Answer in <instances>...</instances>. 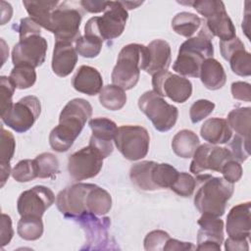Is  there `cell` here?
Here are the masks:
<instances>
[{
	"instance_id": "obj_1",
	"label": "cell",
	"mask_w": 251,
	"mask_h": 251,
	"mask_svg": "<svg viewBox=\"0 0 251 251\" xmlns=\"http://www.w3.org/2000/svg\"><path fill=\"white\" fill-rule=\"evenodd\" d=\"M92 115V106L82 98L69 101L59 116V125L49 134V143L53 150L66 152L80 134L86 121Z\"/></svg>"
},
{
	"instance_id": "obj_2",
	"label": "cell",
	"mask_w": 251,
	"mask_h": 251,
	"mask_svg": "<svg viewBox=\"0 0 251 251\" xmlns=\"http://www.w3.org/2000/svg\"><path fill=\"white\" fill-rule=\"evenodd\" d=\"M200 186L194 196V206L201 214L222 217L226 208L227 201L231 198L234 187L224 177L211 175H197Z\"/></svg>"
},
{
	"instance_id": "obj_3",
	"label": "cell",
	"mask_w": 251,
	"mask_h": 251,
	"mask_svg": "<svg viewBox=\"0 0 251 251\" xmlns=\"http://www.w3.org/2000/svg\"><path fill=\"white\" fill-rule=\"evenodd\" d=\"M213 36L208 31L205 24L197 36L186 39L178 49V55L173 65L175 72L184 76L198 77L202 63L213 58Z\"/></svg>"
},
{
	"instance_id": "obj_4",
	"label": "cell",
	"mask_w": 251,
	"mask_h": 251,
	"mask_svg": "<svg viewBox=\"0 0 251 251\" xmlns=\"http://www.w3.org/2000/svg\"><path fill=\"white\" fill-rule=\"evenodd\" d=\"M147 64V46L130 43L122 48L118 55L117 64L112 72L113 84L128 90L139 80L140 70Z\"/></svg>"
},
{
	"instance_id": "obj_5",
	"label": "cell",
	"mask_w": 251,
	"mask_h": 251,
	"mask_svg": "<svg viewBox=\"0 0 251 251\" xmlns=\"http://www.w3.org/2000/svg\"><path fill=\"white\" fill-rule=\"evenodd\" d=\"M128 14L122 1H109V5L101 17L89 19L84 26V34L111 40L124 32Z\"/></svg>"
},
{
	"instance_id": "obj_6",
	"label": "cell",
	"mask_w": 251,
	"mask_h": 251,
	"mask_svg": "<svg viewBox=\"0 0 251 251\" xmlns=\"http://www.w3.org/2000/svg\"><path fill=\"white\" fill-rule=\"evenodd\" d=\"M138 107L152 122L158 131L166 132L170 130L175 126L177 121V108L169 104L154 90L146 91L139 97Z\"/></svg>"
},
{
	"instance_id": "obj_7",
	"label": "cell",
	"mask_w": 251,
	"mask_h": 251,
	"mask_svg": "<svg viewBox=\"0 0 251 251\" xmlns=\"http://www.w3.org/2000/svg\"><path fill=\"white\" fill-rule=\"evenodd\" d=\"M81 19V12L72 3L60 2L51 15L48 30L54 33L56 41L73 43L80 36Z\"/></svg>"
},
{
	"instance_id": "obj_8",
	"label": "cell",
	"mask_w": 251,
	"mask_h": 251,
	"mask_svg": "<svg viewBox=\"0 0 251 251\" xmlns=\"http://www.w3.org/2000/svg\"><path fill=\"white\" fill-rule=\"evenodd\" d=\"M114 141L118 150L126 159L137 161L147 155L150 136L143 126L127 125L118 127Z\"/></svg>"
},
{
	"instance_id": "obj_9",
	"label": "cell",
	"mask_w": 251,
	"mask_h": 251,
	"mask_svg": "<svg viewBox=\"0 0 251 251\" xmlns=\"http://www.w3.org/2000/svg\"><path fill=\"white\" fill-rule=\"evenodd\" d=\"M41 113L40 100L33 95L21 98L8 111L1 115L2 122L16 132L27 131L37 121Z\"/></svg>"
},
{
	"instance_id": "obj_10",
	"label": "cell",
	"mask_w": 251,
	"mask_h": 251,
	"mask_svg": "<svg viewBox=\"0 0 251 251\" xmlns=\"http://www.w3.org/2000/svg\"><path fill=\"white\" fill-rule=\"evenodd\" d=\"M103 156L88 145L73 153L68 160L70 176L76 181L96 176L103 166Z\"/></svg>"
},
{
	"instance_id": "obj_11",
	"label": "cell",
	"mask_w": 251,
	"mask_h": 251,
	"mask_svg": "<svg viewBox=\"0 0 251 251\" xmlns=\"http://www.w3.org/2000/svg\"><path fill=\"white\" fill-rule=\"evenodd\" d=\"M153 90L162 97L167 96L176 103H183L192 94V83L189 79L168 71L152 75Z\"/></svg>"
},
{
	"instance_id": "obj_12",
	"label": "cell",
	"mask_w": 251,
	"mask_h": 251,
	"mask_svg": "<svg viewBox=\"0 0 251 251\" xmlns=\"http://www.w3.org/2000/svg\"><path fill=\"white\" fill-rule=\"evenodd\" d=\"M47 48V41L41 35L20 39L12 50V62L14 66H28L35 69L44 63Z\"/></svg>"
},
{
	"instance_id": "obj_13",
	"label": "cell",
	"mask_w": 251,
	"mask_h": 251,
	"mask_svg": "<svg viewBox=\"0 0 251 251\" xmlns=\"http://www.w3.org/2000/svg\"><path fill=\"white\" fill-rule=\"evenodd\" d=\"M192 157L193 160L190 164V172L196 176L206 171L221 173L223 166L227 161L233 159L229 149L210 143L199 145Z\"/></svg>"
},
{
	"instance_id": "obj_14",
	"label": "cell",
	"mask_w": 251,
	"mask_h": 251,
	"mask_svg": "<svg viewBox=\"0 0 251 251\" xmlns=\"http://www.w3.org/2000/svg\"><path fill=\"white\" fill-rule=\"evenodd\" d=\"M93 183H75L61 190L56 198L58 210L70 219H76L86 211V197Z\"/></svg>"
},
{
	"instance_id": "obj_15",
	"label": "cell",
	"mask_w": 251,
	"mask_h": 251,
	"mask_svg": "<svg viewBox=\"0 0 251 251\" xmlns=\"http://www.w3.org/2000/svg\"><path fill=\"white\" fill-rule=\"evenodd\" d=\"M53 191L43 185H36L21 193L17 208L21 217L34 216L42 218L44 212L54 203Z\"/></svg>"
},
{
	"instance_id": "obj_16",
	"label": "cell",
	"mask_w": 251,
	"mask_h": 251,
	"mask_svg": "<svg viewBox=\"0 0 251 251\" xmlns=\"http://www.w3.org/2000/svg\"><path fill=\"white\" fill-rule=\"evenodd\" d=\"M200 226L197 233V250L221 251L224 240V222L220 217L202 214L198 220Z\"/></svg>"
},
{
	"instance_id": "obj_17",
	"label": "cell",
	"mask_w": 251,
	"mask_h": 251,
	"mask_svg": "<svg viewBox=\"0 0 251 251\" xmlns=\"http://www.w3.org/2000/svg\"><path fill=\"white\" fill-rule=\"evenodd\" d=\"M75 220H76L85 230L88 245L83 248L107 249L105 244L109 242L108 228L110 226V219L108 217L100 219L92 213L85 212Z\"/></svg>"
},
{
	"instance_id": "obj_18",
	"label": "cell",
	"mask_w": 251,
	"mask_h": 251,
	"mask_svg": "<svg viewBox=\"0 0 251 251\" xmlns=\"http://www.w3.org/2000/svg\"><path fill=\"white\" fill-rule=\"evenodd\" d=\"M88 125L92 130L88 145L94 147L104 159L107 158L114 149L112 140L118 130L116 123L107 118H95L90 120Z\"/></svg>"
},
{
	"instance_id": "obj_19",
	"label": "cell",
	"mask_w": 251,
	"mask_h": 251,
	"mask_svg": "<svg viewBox=\"0 0 251 251\" xmlns=\"http://www.w3.org/2000/svg\"><path fill=\"white\" fill-rule=\"evenodd\" d=\"M251 203H240L230 209L226 217V229L228 237L248 239L251 230Z\"/></svg>"
},
{
	"instance_id": "obj_20",
	"label": "cell",
	"mask_w": 251,
	"mask_h": 251,
	"mask_svg": "<svg viewBox=\"0 0 251 251\" xmlns=\"http://www.w3.org/2000/svg\"><path fill=\"white\" fill-rule=\"evenodd\" d=\"M172 62L170 44L163 39H155L147 45V64L144 71L153 75L167 71Z\"/></svg>"
},
{
	"instance_id": "obj_21",
	"label": "cell",
	"mask_w": 251,
	"mask_h": 251,
	"mask_svg": "<svg viewBox=\"0 0 251 251\" xmlns=\"http://www.w3.org/2000/svg\"><path fill=\"white\" fill-rule=\"evenodd\" d=\"M77 63V52L71 42L56 41L53 56L52 70L55 75L61 77L69 75Z\"/></svg>"
},
{
	"instance_id": "obj_22",
	"label": "cell",
	"mask_w": 251,
	"mask_h": 251,
	"mask_svg": "<svg viewBox=\"0 0 251 251\" xmlns=\"http://www.w3.org/2000/svg\"><path fill=\"white\" fill-rule=\"evenodd\" d=\"M72 84L76 91L94 96L102 90L103 79L97 69L82 65L73 76Z\"/></svg>"
},
{
	"instance_id": "obj_23",
	"label": "cell",
	"mask_w": 251,
	"mask_h": 251,
	"mask_svg": "<svg viewBox=\"0 0 251 251\" xmlns=\"http://www.w3.org/2000/svg\"><path fill=\"white\" fill-rule=\"evenodd\" d=\"M200 134L202 138L210 144H223L229 141L232 130L226 120L221 118H211L204 122L201 126Z\"/></svg>"
},
{
	"instance_id": "obj_24",
	"label": "cell",
	"mask_w": 251,
	"mask_h": 251,
	"mask_svg": "<svg viewBox=\"0 0 251 251\" xmlns=\"http://www.w3.org/2000/svg\"><path fill=\"white\" fill-rule=\"evenodd\" d=\"M199 76L204 86L210 90L222 88L226 81L224 67L214 58H208L202 63Z\"/></svg>"
},
{
	"instance_id": "obj_25",
	"label": "cell",
	"mask_w": 251,
	"mask_h": 251,
	"mask_svg": "<svg viewBox=\"0 0 251 251\" xmlns=\"http://www.w3.org/2000/svg\"><path fill=\"white\" fill-rule=\"evenodd\" d=\"M204 24L213 37L217 36L223 41L230 40L235 37V27L226 9L221 10L210 18L206 19Z\"/></svg>"
},
{
	"instance_id": "obj_26",
	"label": "cell",
	"mask_w": 251,
	"mask_h": 251,
	"mask_svg": "<svg viewBox=\"0 0 251 251\" xmlns=\"http://www.w3.org/2000/svg\"><path fill=\"white\" fill-rule=\"evenodd\" d=\"M59 4V1H23V5L25 6L27 14L29 15V18L47 30L49 28L51 15Z\"/></svg>"
},
{
	"instance_id": "obj_27",
	"label": "cell",
	"mask_w": 251,
	"mask_h": 251,
	"mask_svg": "<svg viewBox=\"0 0 251 251\" xmlns=\"http://www.w3.org/2000/svg\"><path fill=\"white\" fill-rule=\"evenodd\" d=\"M200 144L197 134L190 129L179 130L172 140V148L180 158H191Z\"/></svg>"
},
{
	"instance_id": "obj_28",
	"label": "cell",
	"mask_w": 251,
	"mask_h": 251,
	"mask_svg": "<svg viewBox=\"0 0 251 251\" xmlns=\"http://www.w3.org/2000/svg\"><path fill=\"white\" fill-rule=\"evenodd\" d=\"M112 208V197L104 188L94 185L86 197V211L96 216L107 214Z\"/></svg>"
},
{
	"instance_id": "obj_29",
	"label": "cell",
	"mask_w": 251,
	"mask_h": 251,
	"mask_svg": "<svg viewBox=\"0 0 251 251\" xmlns=\"http://www.w3.org/2000/svg\"><path fill=\"white\" fill-rule=\"evenodd\" d=\"M154 164V161H142L134 164L130 168L129 177L131 182L137 188L145 191L156 190L151 179V173Z\"/></svg>"
},
{
	"instance_id": "obj_30",
	"label": "cell",
	"mask_w": 251,
	"mask_h": 251,
	"mask_svg": "<svg viewBox=\"0 0 251 251\" xmlns=\"http://www.w3.org/2000/svg\"><path fill=\"white\" fill-rule=\"evenodd\" d=\"M202 22L203 21L195 14L180 12L172 20V27L177 34L189 38L198 30Z\"/></svg>"
},
{
	"instance_id": "obj_31",
	"label": "cell",
	"mask_w": 251,
	"mask_h": 251,
	"mask_svg": "<svg viewBox=\"0 0 251 251\" xmlns=\"http://www.w3.org/2000/svg\"><path fill=\"white\" fill-rule=\"evenodd\" d=\"M227 124L236 134L250 138V126H251V108L240 107L233 109L227 115Z\"/></svg>"
},
{
	"instance_id": "obj_32",
	"label": "cell",
	"mask_w": 251,
	"mask_h": 251,
	"mask_svg": "<svg viewBox=\"0 0 251 251\" xmlns=\"http://www.w3.org/2000/svg\"><path fill=\"white\" fill-rule=\"evenodd\" d=\"M100 104L110 110H121L126 103V94L125 90L115 84H108L102 88L99 93Z\"/></svg>"
},
{
	"instance_id": "obj_33",
	"label": "cell",
	"mask_w": 251,
	"mask_h": 251,
	"mask_svg": "<svg viewBox=\"0 0 251 251\" xmlns=\"http://www.w3.org/2000/svg\"><path fill=\"white\" fill-rule=\"evenodd\" d=\"M177 176L178 172L172 165L167 163L158 164L155 162L151 173V179L156 189L170 188Z\"/></svg>"
},
{
	"instance_id": "obj_34",
	"label": "cell",
	"mask_w": 251,
	"mask_h": 251,
	"mask_svg": "<svg viewBox=\"0 0 251 251\" xmlns=\"http://www.w3.org/2000/svg\"><path fill=\"white\" fill-rule=\"evenodd\" d=\"M17 227L18 234L25 240H36L43 234V223L41 218L38 217L23 216Z\"/></svg>"
},
{
	"instance_id": "obj_35",
	"label": "cell",
	"mask_w": 251,
	"mask_h": 251,
	"mask_svg": "<svg viewBox=\"0 0 251 251\" xmlns=\"http://www.w3.org/2000/svg\"><path fill=\"white\" fill-rule=\"evenodd\" d=\"M37 177L53 178L59 173V161L57 157L49 152H44L33 159Z\"/></svg>"
},
{
	"instance_id": "obj_36",
	"label": "cell",
	"mask_w": 251,
	"mask_h": 251,
	"mask_svg": "<svg viewBox=\"0 0 251 251\" xmlns=\"http://www.w3.org/2000/svg\"><path fill=\"white\" fill-rule=\"evenodd\" d=\"M9 77L16 88L26 89L35 83L36 72L34 68L28 66H14Z\"/></svg>"
},
{
	"instance_id": "obj_37",
	"label": "cell",
	"mask_w": 251,
	"mask_h": 251,
	"mask_svg": "<svg viewBox=\"0 0 251 251\" xmlns=\"http://www.w3.org/2000/svg\"><path fill=\"white\" fill-rule=\"evenodd\" d=\"M227 61L235 75L239 76H249L251 75V55L245 50V46L235 50Z\"/></svg>"
},
{
	"instance_id": "obj_38",
	"label": "cell",
	"mask_w": 251,
	"mask_h": 251,
	"mask_svg": "<svg viewBox=\"0 0 251 251\" xmlns=\"http://www.w3.org/2000/svg\"><path fill=\"white\" fill-rule=\"evenodd\" d=\"M103 40L91 35L79 36L75 40V50L78 55L84 58H94L99 55L102 49Z\"/></svg>"
},
{
	"instance_id": "obj_39",
	"label": "cell",
	"mask_w": 251,
	"mask_h": 251,
	"mask_svg": "<svg viewBox=\"0 0 251 251\" xmlns=\"http://www.w3.org/2000/svg\"><path fill=\"white\" fill-rule=\"evenodd\" d=\"M196 186V179L188 173H178L173 185L170 187L175 193L182 197H189L193 194Z\"/></svg>"
},
{
	"instance_id": "obj_40",
	"label": "cell",
	"mask_w": 251,
	"mask_h": 251,
	"mask_svg": "<svg viewBox=\"0 0 251 251\" xmlns=\"http://www.w3.org/2000/svg\"><path fill=\"white\" fill-rule=\"evenodd\" d=\"M12 176L19 182H27L37 177L34 161L29 159L20 161L12 170Z\"/></svg>"
},
{
	"instance_id": "obj_41",
	"label": "cell",
	"mask_w": 251,
	"mask_h": 251,
	"mask_svg": "<svg viewBox=\"0 0 251 251\" xmlns=\"http://www.w3.org/2000/svg\"><path fill=\"white\" fill-rule=\"evenodd\" d=\"M16 149V141L14 135L1 126V149H0V165H10Z\"/></svg>"
},
{
	"instance_id": "obj_42",
	"label": "cell",
	"mask_w": 251,
	"mask_h": 251,
	"mask_svg": "<svg viewBox=\"0 0 251 251\" xmlns=\"http://www.w3.org/2000/svg\"><path fill=\"white\" fill-rule=\"evenodd\" d=\"M180 4L191 5L200 15L205 19L210 18L221 10L226 9L225 4L222 1L217 0H201V1H192V2H179Z\"/></svg>"
},
{
	"instance_id": "obj_43",
	"label": "cell",
	"mask_w": 251,
	"mask_h": 251,
	"mask_svg": "<svg viewBox=\"0 0 251 251\" xmlns=\"http://www.w3.org/2000/svg\"><path fill=\"white\" fill-rule=\"evenodd\" d=\"M215 109V104L210 100L199 99L195 101L189 110L190 120L193 124H197L207 118Z\"/></svg>"
},
{
	"instance_id": "obj_44",
	"label": "cell",
	"mask_w": 251,
	"mask_h": 251,
	"mask_svg": "<svg viewBox=\"0 0 251 251\" xmlns=\"http://www.w3.org/2000/svg\"><path fill=\"white\" fill-rule=\"evenodd\" d=\"M249 141H250V138H246L238 134L234 135L231 142L229 143V147H230L229 150L235 161L242 163L248 159L250 155Z\"/></svg>"
},
{
	"instance_id": "obj_45",
	"label": "cell",
	"mask_w": 251,
	"mask_h": 251,
	"mask_svg": "<svg viewBox=\"0 0 251 251\" xmlns=\"http://www.w3.org/2000/svg\"><path fill=\"white\" fill-rule=\"evenodd\" d=\"M16 86L10 79V77L1 75L0 76V102H1V115L4 114L14 104L12 97Z\"/></svg>"
},
{
	"instance_id": "obj_46",
	"label": "cell",
	"mask_w": 251,
	"mask_h": 251,
	"mask_svg": "<svg viewBox=\"0 0 251 251\" xmlns=\"http://www.w3.org/2000/svg\"><path fill=\"white\" fill-rule=\"evenodd\" d=\"M171 238L168 232L164 230H152L144 238V249L147 251L151 250H163L167 241Z\"/></svg>"
},
{
	"instance_id": "obj_47",
	"label": "cell",
	"mask_w": 251,
	"mask_h": 251,
	"mask_svg": "<svg viewBox=\"0 0 251 251\" xmlns=\"http://www.w3.org/2000/svg\"><path fill=\"white\" fill-rule=\"evenodd\" d=\"M221 173L224 176V178L230 183L237 182L242 176V167L239 162L235 160L227 161L222 168Z\"/></svg>"
},
{
	"instance_id": "obj_48",
	"label": "cell",
	"mask_w": 251,
	"mask_h": 251,
	"mask_svg": "<svg viewBox=\"0 0 251 251\" xmlns=\"http://www.w3.org/2000/svg\"><path fill=\"white\" fill-rule=\"evenodd\" d=\"M40 27L41 26L30 18L22 19L18 28L20 39L25 38L30 35H40V32H41Z\"/></svg>"
},
{
	"instance_id": "obj_49",
	"label": "cell",
	"mask_w": 251,
	"mask_h": 251,
	"mask_svg": "<svg viewBox=\"0 0 251 251\" xmlns=\"http://www.w3.org/2000/svg\"><path fill=\"white\" fill-rule=\"evenodd\" d=\"M231 94L234 99L250 102L251 101V85L245 81H235L231 84Z\"/></svg>"
},
{
	"instance_id": "obj_50",
	"label": "cell",
	"mask_w": 251,
	"mask_h": 251,
	"mask_svg": "<svg viewBox=\"0 0 251 251\" xmlns=\"http://www.w3.org/2000/svg\"><path fill=\"white\" fill-rule=\"evenodd\" d=\"M0 242L1 246L7 245L14 235V230L12 227V220L10 216L6 214L1 215V228H0Z\"/></svg>"
},
{
	"instance_id": "obj_51",
	"label": "cell",
	"mask_w": 251,
	"mask_h": 251,
	"mask_svg": "<svg viewBox=\"0 0 251 251\" xmlns=\"http://www.w3.org/2000/svg\"><path fill=\"white\" fill-rule=\"evenodd\" d=\"M244 47V44L242 43V41L238 38V37H234L230 40H226L220 41V50H221V54L223 56V58L225 60H228L229 56L237 49Z\"/></svg>"
},
{
	"instance_id": "obj_52",
	"label": "cell",
	"mask_w": 251,
	"mask_h": 251,
	"mask_svg": "<svg viewBox=\"0 0 251 251\" xmlns=\"http://www.w3.org/2000/svg\"><path fill=\"white\" fill-rule=\"evenodd\" d=\"M79 4L82 6V8L88 12V13H100L105 12L109 1H89V0H83L80 1Z\"/></svg>"
},
{
	"instance_id": "obj_53",
	"label": "cell",
	"mask_w": 251,
	"mask_h": 251,
	"mask_svg": "<svg viewBox=\"0 0 251 251\" xmlns=\"http://www.w3.org/2000/svg\"><path fill=\"white\" fill-rule=\"evenodd\" d=\"M196 246L190 242H182L175 238H170L165 247L164 251H181V250H195Z\"/></svg>"
},
{
	"instance_id": "obj_54",
	"label": "cell",
	"mask_w": 251,
	"mask_h": 251,
	"mask_svg": "<svg viewBox=\"0 0 251 251\" xmlns=\"http://www.w3.org/2000/svg\"><path fill=\"white\" fill-rule=\"evenodd\" d=\"M225 249L227 251L248 250V239H233L228 237L225 242Z\"/></svg>"
},
{
	"instance_id": "obj_55",
	"label": "cell",
	"mask_w": 251,
	"mask_h": 251,
	"mask_svg": "<svg viewBox=\"0 0 251 251\" xmlns=\"http://www.w3.org/2000/svg\"><path fill=\"white\" fill-rule=\"evenodd\" d=\"M12 6L5 1H1V25H5L7 22H9L12 18Z\"/></svg>"
},
{
	"instance_id": "obj_56",
	"label": "cell",
	"mask_w": 251,
	"mask_h": 251,
	"mask_svg": "<svg viewBox=\"0 0 251 251\" xmlns=\"http://www.w3.org/2000/svg\"><path fill=\"white\" fill-rule=\"evenodd\" d=\"M0 170H1V176H0V186L3 187L4 184L6 183V181L9 178L10 174H12L11 172V166L10 165H0Z\"/></svg>"
},
{
	"instance_id": "obj_57",
	"label": "cell",
	"mask_w": 251,
	"mask_h": 251,
	"mask_svg": "<svg viewBox=\"0 0 251 251\" xmlns=\"http://www.w3.org/2000/svg\"><path fill=\"white\" fill-rule=\"evenodd\" d=\"M123 5L126 10H131L137 8L139 5H141L143 2H132V1H122Z\"/></svg>"
}]
</instances>
